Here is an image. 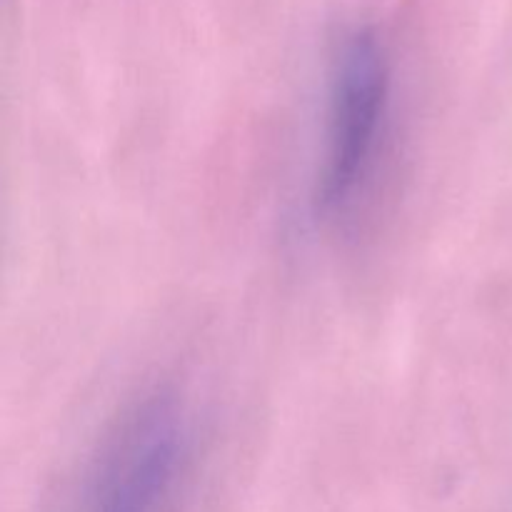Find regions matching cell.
Segmentation results:
<instances>
[{
    "label": "cell",
    "mask_w": 512,
    "mask_h": 512,
    "mask_svg": "<svg viewBox=\"0 0 512 512\" xmlns=\"http://www.w3.org/2000/svg\"><path fill=\"white\" fill-rule=\"evenodd\" d=\"M390 103L388 55L375 30L358 28L340 43L330 73L323 165L315 210L340 220L355 208L375 170Z\"/></svg>",
    "instance_id": "cell-1"
},
{
    "label": "cell",
    "mask_w": 512,
    "mask_h": 512,
    "mask_svg": "<svg viewBox=\"0 0 512 512\" xmlns=\"http://www.w3.org/2000/svg\"><path fill=\"white\" fill-rule=\"evenodd\" d=\"M185 460L178 403L155 393L135 405L100 458L88 512H170Z\"/></svg>",
    "instance_id": "cell-2"
}]
</instances>
